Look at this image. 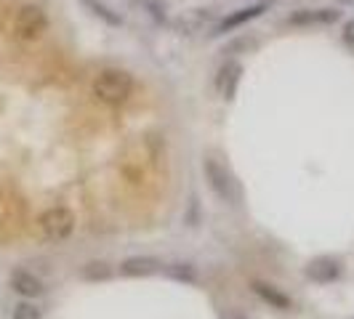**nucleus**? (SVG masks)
<instances>
[{
    "label": "nucleus",
    "mask_w": 354,
    "mask_h": 319,
    "mask_svg": "<svg viewBox=\"0 0 354 319\" xmlns=\"http://www.w3.org/2000/svg\"><path fill=\"white\" fill-rule=\"evenodd\" d=\"M136 90V80L128 70L120 67H104L96 72V77L91 80V96L106 106L125 104Z\"/></svg>",
    "instance_id": "1"
},
{
    "label": "nucleus",
    "mask_w": 354,
    "mask_h": 319,
    "mask_svg": "<svg viewBox=\"0 0 354 319\" xmlns=\"http://www.w3.org/2000/svg\"><path fill=\"white\" fill-rule=\"evenodd\" d=\"M75 226H77V218L67 205H51L37 215V231H40L43 242H48V245L67 242L75 234Z\"/></svg>",
    "instance_id": "2"
},
{
    "label": "nucleus",
    "mask_w": 354,
    "mask_h": 319,
    "mask_svg": "<svg viewBox=\"0 0 354 319\" xmlns=\"http://www.w3.org/2000/svg\"><path fill=\"white\" fill-rule=\"evenodd\" d=\"M48 14L43 6L37 3H24L19 6V11L14 14V21H11V35L17 37L19 43H35L46 35L48 30Z\"/></svg>",
    "instance_id": "3"
},
{
    "label": "nucleus",
    "mask_w": 354,
    "mask_h": 319,
    "mask_svg": "<svg viewBox=\"0 0 354 319\" xmlns=\"http://www.w3.org/2000/svg\"><path fill=\"white\" fill-rule=\"evenodd\" d=\"M203 176L208 181L211 192L218 197L221 202H230V205H237V202H240V186H237L232 171L221 160H216L213 155H205V157H203Z\"/></svg>",
    "instance_id": "4"
},
{
    "label": "nucleus",
    "mask_w": 354,
    "mask_h": 319,
    "mask_svg": "<svg viewBox=\"0 0 354 319\" xmlns=\"http://www.w3.org/2000/svg\"><path fill=\"white\" fill-rule=\"evenodd\" d=\"M8 284H11V290L17 296H21L24 301H35V298H40L46 293L43 280L37 277L35 271H30V269H14L8 274Z\"/></svg>",
    "instance_id": "5"
},
{
    "label": "nucleus",
    "mask_w": 354,
    "mask_h": 319,
    "mask_svg": "<svg viewBox=\"0 0 354 319\" xmlns=\"http://www.w3.org/2000/svg\"><path fill=\"white\" fill-rule=\"evenodd\" d=\"M304 277L312 280L317 284H328L341 277V261L333 258V255H319L315 261H309L306 269H304Z\"/></svg>",
    "instance_id": "6"
},
{
    "label": "nucleus",
    "mask_w": 354,
    "mask_h": 319,
    "mask_svg": "<svg viewBox=\"0 0 354 319\" xmlns=\"http://www.w3.org/2000/svg\"><path fill=\"white\" fill-rule=\"evenodd\" d=\"M165 271V264L155 255H131L120 261V274L123 277H155Z\"/></svg>",
    "instance_id": "7"
},
{
    "label": "nucleus",
    "mask_w": 354,
    "mask_h": 319,
    "mask_svg": "<svg viewBox=\"0 0 354 319\" xmlns=\"http://www.w3.org/2000/svg\"><path fill=\"white\" fill-rule=\"evenodd\" d=\"M266 8H269V3H264V0H261V3H253V6H245V8H237L234 14H230L227 19H221V21H218V27H216V32H213V35H224V32H230V30H234V27L248 24V21L261 17Z\"/></svg>",
    "instance_id": "8"
},
{
    "label": "nucleus",
    "mask_w": 354,
    "mask_h": 319,
    "mask_svg": "<svg viewBox=\"0 0 354 319\" xmlns=\"http://www.w3.org/2000/svg\"><path fill=\"white\" fill-rule=\"evenodd\" d=\"M250 290L261 298L264 303H269L272 309H277V311H290V306H293V301H290V296L288 293H283L277 284L272 282H264V280H253L250 282Z\"/></svg>",
    "instance_id": "9"
},
{
    "label": "nucleus",
    "mask_w": 354,
    "mask_h": 319,
    "mask_svg": "<svg viewBox=\"0 0 354 319\" xmlns=\"http://www.w3.org/2000/svg\"><path fill=\"white\" fill-rule=\"evenodd\" d=\"M341 19L338 8H299L296 14L285 19L288 24H296V27H306V24H333Z\"/></svg>",
    "instance_id": "10"
},
{
    "label": "nucleus",
    "mask_w": 354,
    "mask_h": 319,
    "mask_svg": "<svg viewBox=\"0 0 354 319\" xmlns=\"http://www.w3.org/2000/svg\"><path fill=\"white\" fill-rule=\"evenodd\" d=\"M240 80H243V64H240V61H227V64L221 67V72H218V80H216L218 93H221L224 99H234Z\"/></svg>",
    "instance_id": "11"
},
{
    "label": "nucleus",
    "mask_w": 354,
    "mask_h": 319,
    "mask_svg": "<svg viewBox=\"0 0 354 319\" xmlns=\"http://www.w3.org/2000/svg\"><path fill=\"white\" fill-rule=\"evenodd\" d=\"M86 3V8H88L93 17H99L104 24L109 27H123V17L115 11V8H109L104 0H83Z\"/></svg>",
    "instance_id": "12"
},
{
    "label": "nucleus",
    "mask_w": 354,
    "mask_h": 319,
    "mask_svg": "<svg viewBox=\"0 0 354 319\" xmlns=\"http://www.w3.org/2000/svg\"><path fill=\"white\" fill-rule=\"evenodd\" d=\"M165 274L171 277V280H176V282H184V284H195L200 277H197V269L192 264H184V261H176V264H168L165 266Z\"/></svg>",
    "instance_id": "13"
},
{
    "label": "nucleus",
    "mask_w": 354,
    "mask_h": 319,
    "mask_svg": "<svg viewBox=\"0 0 354 319\" xmlns=\"http://www.w3.org/2000/svg\"><path fill=\"white\" fill-rule=\"evenodd\" d=\"M11 319H43V311L35 301H19L11 311Z\"/></svg>",
    "instance_id": "14"
},
{
    "label": "nucleus",
    "mask_w": 354,
    "mask_h": 319,
    "mask_svg": "<svg viewBox=\"0 0 354 319\" xmlns=\"http://www.w3.org/2000/svg\"><path fill=\"white\" fill-rule=\"evenodd\" d=\"M136 3H139V6H142V11H147L149 17L158 21V24H165L168 14H165V6H162L160 0H136Z\"/></svg>",
    "instance_id": "15"
},
{
    "label": "nucleus",
    "mask_w": 354,
    "mask_h": 319,
    "mask_svg": "<svg viewBox=\"0 0 354 319\" xmlns=\"http://www.w3.org/2000/svg\"><path fill=\"white\" fill-rule=\"evenodd\" d=\"M109 274H112V269H109L106 261H91L83 269V277H88V280H106Z\"/></svg>",
    "instance_id": "16"
},
{
    "label": "nucleus",
    "mask_w": 354,
    "mask_h": 319,
    "mask_svg": "<svg viewBox=\"0 0 354 319\" xmlns=\"http://www.w3.org/2000/svg\"><path fill=\"white\" fill-rule=\"evenodd\" d=\"M221 319H248L243 311H237V309H227V311H221Z\"/></svg>",
    "instance_id": "17"
},
{
    "label": "nucleus",
    "mask_w": 354,
    "mask_h": 319,
    "mask_svg": "<svg viewBox=\"0 0 354 319\" xmlns=\"http://www.w3.org/2000/svg\"><path fill=\"white\" fill-rule=\"evenodd\" d=\"M344 40H346V43H354V19L346 21V27H344Z\"/></svg>",
    "instance_id": "18"
},
{
    "label": "nucleus",
    "mask_w": 354,
    "mask_h": 319,
    "mask_svg": "<svg viewBox=\"0 0 354 319\" xmlns=\"http://www.w3.org/2000/svg\"><path fill=\"white\" fill-rule=\"evenodd\" d=\"M0 224H3V208H0Z\"/></svg>",
    "instance_id": "19"
}]
</instances>
